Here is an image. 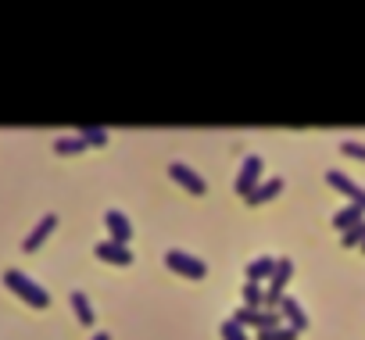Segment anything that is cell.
Here are the masks:
<instances>
[{"label":"cell","instance_id":"1","mask_svg":"<svg viewBox=\"0 0 365 340\" xmlns=\"http://www.w3.org/2000/svg\"><path fill=\"white\" fill-rule=\"evenodd\" d=\"M4 283H8L11 294H19L26 304H33V308H40V311L51 304V294H47L36 279H29L26 272H19V269H8V272H4Z\"/></svg>","mask_w":365,"mask_h":340},{"label":"cell","instance_id":"2","mask_svg":"<svg viewBox=\"0 0 365 340\" xmlns=\"http://www.w3.org/2000/svg\"><path fill=\"white\" fill-rule=\"evenodd\" d=\"M165 265L175 272V276H187V279H205L208 276V265L187 251H165Z\"/></svg>","mask_w":365,"mask_h":340},{"label":"cell","instance_id":"3","mask_svg":"<svg viewBox=\"0 0 365 340\" xmlns=\"http://www.w3.org/2000/svg\"><path fill=\"white\" fill-rule=\"evenodd\" d=\"M290 276H294V262H290V258H276V269H272L269 290H265V308H276V304H279L283 287L290 283Z\"/></svg>","mask_w":365,"mask_h":340},{"label":"cell","instance_id":"4","mask_svg":"<svg viewBox=\"0 0 365 340\" xmlns=\"http://www.w3.org/2000/svg\"><path fill=\"white\" fill-rule=\"evenodd\" d=\"M262 168H265V161H262L258 154H247V158H244V165H240V176H237V183H233L240 197H247V194L262 183Z\"/></svg>","mask_w":365,"mask_h":340},{"label":"cell","instance_id":"5","mask_svg":"<svg viewBox=\"0 0 365 340\" xmlns=\"http://www.w3.org/2000/svg\"><path fill=\"white\" fill-rule=\"evenodd\" d=\"M326 183H329L333 190H340V194L347 197V205H358V208L365 212V190H361L351 176H344L340 168H329V172H326Z\"/></svg>","mask_w":365,"mask_h":340},{"label":"cell","instance_id":"6","mask_svg":"<svg viewBox=\"0 0 365 340\" xmlns=\"http://www.w3.org/2000/svg\"><path fill=\"white\" fill-rule=\"evenodd\" d=\"M168 176H172V180H175L182 190H190V194H197V197L208 190V183H205V180L194 172V168H190L187 161H172V165H168Z\"/></svg>","mask_w":365,"mask_h":340},{"label":"cell","instance_id":"7","mask_svg":"<svg viewBox=\"0 0 365 340\" xmlns=\"http://www.w3.org/2000/svg\"><path fill=\"white\" fill-rule=\"evenodd\" d=\"M54 230H58V215L51 212V215H43V219H40V222H36V226L29 230V237L22 240V251H26V254L40 251V247H43V240H47V237H51Z\"/></svg>","mask_w":365,"mask_h":340},{"label":"cell","instance_id":"8","mask_svg":"<svg viewBox=\"0 0 365 340\" xmlns=\"http://www.w3.org/2000/svg\"><path fill=\"white\" fill-rule=\"evenodd\" d=\"M276 311L287 319V326L294 329V333H304L308 329V315H304V308H301V301L297 297H279V304H276Z\"/></svg>","mask_w":365,"mask_h":340},{"label":"cell","instance_id":"9","mask_svg":"<svg viewBox=\"0 0 365 340\" xmlns=\"http://www.w3.org/2000/svg\"><path fill=\"white\" fill-rule=\"evenodd\" d=\"M93 254H97L101 262H111V265H133V247L115 244V240H101V244H93Z\"/></svg>","mask_w":365,"mask_h":340},{"label":"cell","instance_id":"10","mask_svg":"<svg viewBox=\"0 0 365 340\" xmlns=\"http://www.w3.org/2000/svg\"><path fill=\"white\" fill-rule=\"evenodd\" d=\"M104 226H108V240H115V244H129V237H133V222L122 215V212H104Z\"/></svg>","mask_w":365,"mask_h":340},{"label":"cell","instance_id":"11","mask_svg":"<svg viewBox=\"0 0 365 340\" xmlns=\"http://www.w3.org/2000/svg\"><path fill=\"white\" fill-rule=\"evenodd\" d=\"M279 194H283V176H272V180L258 183V187H255L244 201H247L251 208H258V205H269V201H272V197H279Z\"/></svg>","mask_w":365,"mask_h":340},{"label":"cell","instance_id":"12","mask_svg":"<svg viewBox=\"0 0 365 340\" xmlns=\"http://www.w3.org/2000/svg\"><path fill=\"white\" fill-rule=\"evenodd\" d=\"M272 269H276V258H272V254H262V258H251V262H247L244 276H247V283H262V279L272 276Z\"/></svg>","mask_w":365,"mask_h":340},{"label":"cell","instance_id":"13","mask_svg":"<svg viewBox=\"0 0 365 340\" xmlns=\"http://www.w3.org/2000/svg\"><path fill=\"white\" fill-rule=\"evenodd\" d=\"M361 219H365V212H361L358 205H344V208L333 215V230H336V233H347V230L358 226Z\"/></svg>","mask_w":365,"mask_h":340},{"label":"cell","instance_id":"14","mask_svg":"<svg viewBox=\"0 0 365 340\" xmlns=\"http://www.w3.org/2000/svg\"><path fill=\"white\" fill-rule=\"evenodd\" d=\"M76 136H79L86 147H104V143H108V129H101V125H79Z\"/></svg>","mask_w":365,"mask_h":340},{"label":"cell","instance_id":"15","mask_svg":"<svg viewBox=\"0 0 365 340\" xmlns=\"http://www.w3.org/2000/svg\"><path fill=\"white\" fill-rule=\"evenodd\" d=\"M240 297H244V308H251V311L265 308V290H262V283H244Z\"/></svg>","mask_w":365,"mask_h":340},{"label":"cell","instance_id":"16","mask_svg":"<svg viewBox=\"0 0 365 340\" xmlns=\"http://www.w3.org/2000/svg\"><path fill=\"white\" fill-rule=\"evenodd\" d=\"M72 308H76V319L83 322V326H93V308H90V301H86V294L83 290H72Z\"/></svg>","mask_w":365,"mask_h":340},{"label":"cell","instance_id":"17","mask_svg":"<svg viewBox=\"0 0 365 340\" xmlns=\"http://www.w3.org/2000/svg\"><path fill=\"white\" fill-rule=\"evenodd\" d=\"M301 333H294L290 326H272V329H258L255 340H297Z\"/></svg>","mask_w":365,"mask_h":340},{"label":"cell","instance_id":"18","mask_svg":"<svg viewBox=\"0 0 365 340\" xmlns=\"http://www.w3.org/2000/svg\"><path fill=\"white\" fill-rule=\"evenodd\" d=\"M54 150H58V154H83L86 143H83L79 136H61V140H54Z\"/></svg>","mask_w":365,"mask_h":340},{"label":"cell","instance_id":"19","mask_svg":"<svg viewBox=\"0 0 365 340\" xmlns=\"http://www.w3.org/2000/svg\"><path fill=\"white\" fill-rule=\"evenodd\" d=\"M219 336H222V340H251L247 329H244L240 322H233V319H226V322L219 326Z\"/></svg>","mask_w":365,"mask_h":340},{"label":"cell","instance_id":"20","mask_svg":"<svg viewBox=\"0 0 365 340\" xmlns=\"http://www.w3.org/2000/svg\"><path fill=\"white\" fill-rule=\"evenodd\" d=\"M361 240H365V219L358 226H351L347 233H340V244L344 247H361Z\"/></svg>","mask_w":365,"mask_h":340},{"label":"cell","instance_id":"21","mask_svg":"<svg viewBox=\"0 0 365 340\" xmlns=\"http://www.w3.org/2000/svg\"><path fill=\"white\" fill-rule=\"evenodd\" d=\"M340 150H344L347 158H358V161H365V143H358V140H344V143H340Z\"/></svg>","mask_w":365,"mask_h":340},{"label":"cell","instance_id":"22","mask_svg":"<svg viewBox=\"0 0 365 340\" xmlns=\"http://www.w3.org/2000/svg\"><path fill=\"white\" fill-rule=\"evenodd\" d=\"M90 340H111V333H93Z\"/></svg>","mask_w":365,"mask_h":340},{"label":"cell","instance_id":"23","mask_svg":"<svg viewBox=\"0 0 365 340\" xmlns=\"http://www.w3.org/2000/svg\"><path fill=\"white\" fill-rule=\"evenodd\" d=\"M358 251H361V254H365V240H361V247H358Z\"/></svg>","mask_w":365,"mask_h":340}]
</instances>
